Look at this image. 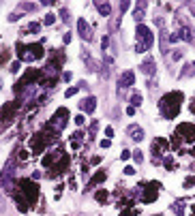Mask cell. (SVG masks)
<instances>
[{
  "instance_id": "obj_1",
  "label": "cell",
  "mask_w": 195,
  "mask_h": 216,
  "mask_svg": "<svg viewBox=\"0 0 195 216\" xmlns=\"http://www.w3.org/2000/svg\"><path fill=\"white\" fill-rule=\"evenodd\" d=\"M180 103H182V92H169V94H165V97L161 99V103H159L161 116L167 118V120H174L178 116V111H180Z\"/></svg>"
},
{
  "instance_id": "obj_2",
  "label": "cell",
  "mask_w": 195,
  "mask_h": 216,
  "mask_svg": "<svg viewBox=\"0 0 195 216\" xmlns=\"http://www.w3.org/2000/svg\"><path fill=\"white\" fill-rule=\"evenodd\" d=\"M135 37H137V47L135 49L141 54V52H148L152 43H154V37H152V30L144 24H137V30H135Z\"/></svg>"
},
{
  "instance_id": "obj_3",
  "label": "cell",
  "mask_w": 195,
  "mask_h": 216,
  "mask_svg": "<svg viewBox=\"0 0 195 216\" xmlns=\"http://www.w3.org/2000/svg\"><path fill=\"white\" fill-rule=\"evenodd\" d=\"M17 58H19V60H26V62L39 60V58H43V47H41L39 43H30V45H17Z\"/></svg>"
},
{
  "instance_id": "obj_4",
  "label": "cell",
  "mask_w": 195,
  "mask_h": 216,
  "mask_svg": "<svg viewBox=\"0 0 195 216\" xmlns=\"http://www.w3.org/2000/svg\"><path fill=\"white\" fill-rule=\"evenodd\" d=\"M19 186H21L19 193L24 195V199H26L30 205H34L37 199H39V186L34 184V180H19Z\"/></svg>"
},
{
  "instance_id": "obj_5",
  "label": "cell",
  "mask_w": 195,
  "mask_h": 216,
  "mask_svg": "<svg viewBox=\"0 0 195 216\" xmlns=\"http://www.w3.org/2000/svg\"><path fill=\"white\" fill-rule=\"evenodd\" d=\"M13 118H15V105H5L2 111H0V131H5L11 122H13Z\"/></svg>"
},
{
  "instance_id": "obj_6",
  "label": "cell",
  "mask_w": 195,
  "mask_h": 216,
  "mask_svg": "<svg viewBox=\"0 0 195 216\" xmlns=\"http://www.w3.org/2000/svg\"><path fill=\"white\" fill-rule=\"evenodd\" d=\"M67 118H69V111H67L64 107H60V109L56 111V116L52 118V122H50V124L56 122V131H60V129H64V124H67Z\"/></svg>"
},
{
  "instance_id": "obj_7",
  "label": "cell",
  "mask_w": 195,
  "mask_h": 216,
  "mask_svg": "<svg viewBox=\"0 0 195 216\" xmlns=\"http://www.w3.org/2000/svg\"><path fill=\"white\" fill-rule=\"evenodd\" d=\"M157 193H159V184H157V182L148 184L146 193L141 195V201H144V203H150V201H154V199H157Z\"/></svg>"
},
{
  "instance_id": "obj_8",
  "label": "cell",
  "mask_w": 195,
  "mask_h": 216,
  "mask_svg": "<svg viewBox=\"0 0 195 216\" xmlns=\"http://www.w3.org/2000/svg\"><path fill=\"white\" fill-rule=\"evenodd\" d=\"M37 139H32V143H30V146H32V152L34 154H41L43 150H45V143L47 141H50V137H45V135H34Z\"/></svg>"
},
{
  "instance_id": "obj_9",
  "label": "cell",
  "mask_w": 195,
  "mask_h": 216,
  "mask_svg": "<svg viewBox=\"0 0 195 216\" xmlns=\"http://www.w3.org/2000/svg\"><path fill=\"white\" fill-rule=\"evenodd\" d=\"M77 30H80V37H82L84 41H90V39H92L90 26H88V21H86L84 17H80V19H77Z\"/></svg>"
},
{
  "instance_id": "obj_10",
  "label": "cell",
  "mask_w": 195,
  "mask_h": 216,
  "mask_svg": "<svg viewBox=\"0 0 195 216\" xmlns=\"http://www.w3.org/2000/svg\"><path fill=\"white\" fill-rule=\"evenodd\" d=\"M133 81H135L133 71H125V73L120 75V79H118V86H120V90H122V88H129V86H133Z\"/></svg>"
},
{
  "instance_id": "obj_11",
  "label": "cell",
  "mask_w": 195,
  "mask_h": 216,
  "mask_svg": "<svg viewBox=\"0 0 195 216\" xmlns=\"http://www.w3.org/2000/svg\"><path fill=\"white\" fill-rule=\"evenodd\" d=\"M178 135H187V141H195V126L191 124H180L178 126Z\"/></svg>"
},
{
  "instance_id": "obj_12",
  "label": "cell",
  "mask_w": 195,
  "mask_h": 216,
  "mask_svg": "<svg viewBox=\"0 0 195 216\" xmlns=\"http://www.w3.org/2000/svg\"><path fill=\"white\" fill-rule=\"evenodd\" d=\"M94 107H96V99H94V97H88V99H84V101L80 103V109H82V111H88V113H92Z\"/></svg>"
},
{
  "instance_id": "obj_13",
  "label": "cell",
  "mask_w": 195,
  "mask_h": 216,
  "mask_svg": "<svg viewBox=\"0 0 195 216\" xmlns=\"http://www.w3.org/2000/svg\"><path fill=\"white\" fill-rule=\"evenodd\" d=\"M129 135H131V139H135V141H141V139H144V131H141L137 124L129 126Z\"/></svg>"
},
{
  "instance_id": "obj_14",
  "label": "cell",
  "mask_w": 195,
  "mask_h": 216,
  "mask_svg": "<svg viewBox=\"0 0 195 216\" xmlns=\"http://www.w3.org/2000/svg\"><path fill=\"white\" fill-rule=\"evenodd\" d=\"M139 68H141V73H144V75H152V73H154V62H152V58H148Z\"/></svg>"
},
{
  "instance_id": "obj_15",
  "label": "cell",
  "mask_w": 195,
  "mask_h": 216,
  "mask_svg": "<svg viewBox=\"0 0 195 216\" xmlns=\"http://www.w3.org/2000/svg\"><path fill=\"white\" fill-rule=\"evenodd\" d=\"M96 9H99V13H101L103 17H107V15L112 13V5H109V2H96Z\"/></svg>"
},
{
  "instance_id": "obj_16",
  "label": "cell",
  "mask_w": 195,
  "mask_h": 216,
  "mask_svg": "<svg viewBox=\"0 0 195 216\" xmlns=\"http://www.w3.org/2000/svg\"><path fill=\"white\" fill-rule=\"evenodd\" d=\"M105 180V171H99L96 176H92V180L88 182V188H92V186H96V184H101Z\"/></svg>"
},
{
  "instance_id": "obj_17",
  "label": "cell",
  "mask_w": 195,
  "mask_h": 216,
  "mask_svg": "<svg viewBox=\"0 0 195 216\" xmlns=\"http://www.w3.org/2000/svg\"><path fill=\"white\" fill-rule=\"evenodd\" d=\"M141 105V94L139 92H133V97H131V107H137Z\"/></svg>"
},
{
  "instance_id": "obj_18",
  "label": "cell",
  "mask_w": 195,
  "mask_h": 216,
  "mask_svg": "<svg viewBox=\"0 0 195 216\" xmlns=\"http://www.w3.org/2000/svg\"><path fill=\"white\" fill-rule=\"evenodd\" d=\"M172 210H176V214H178V216H182V214H184V205H182L180 201H178V203H174V205H172Z\"/></svg>"
},
{
  "instance_id": "obj_19",
  "label": "cell",
  "mask_w": 195,
  "mask_h": 216,
  "mask_svg": "<svg viewBox=\"0 0 195 216\" xmlns=\"http://www.w3.org/2000/svg\"><path fill=\"white\" fill-rule=\"evenodd\" d=\"M165 167H167L169 171H172L174 167H176V163H174V158H172V156H165Z\"/></svg>"
},
{
  "instance_id": "obj_20",
  "label": "cell",
  "mask_w": 195,
  "mask_h": 216,
  "mask_svg": "<svg viewBox=\"0 0 195 216\" xmlns=\"http://www.w3.org/2000/svg\"><path fill=\"white\" fill-rule=\"evenodd\" d=\"M32 9H37V5H28V2H21L19 5V11H32Z\"/></svg>"
},
{
  "instance_id": "obj_21",
  "label": "cell",
  "mask_w": 195,
  "mask_h": 216,
  "mask_svg": "<svg viewBox=\"0 0 195 216\" xmlns=\"http://www.w3.org/2000/svg\"><path fill=\"white\" fill-rule=\"evenodd\" d=\"M105 199H107V190H99V193H96V201H101V203H103Z\"/></svg>"
},
{
  "instance_id": "obj_22",
  "label": "cell",
  "mask_w": 195,
  "mask_h": 216,
  "mask_svg": "<svg viewBox=\"0 0 195 216\" xmlns=\"http://www.w3.org/2000/svg\"><path fill=\"white\" fill-rule=\"evenodd\" d=\"M54 19H56V15H54V13H50V15L45 17V21H43V24H45V26H52V24H54Z\"/></svg>"
},
{
  "instance_id": "obj_23",
  "label": "cell",
  "mask_w": 195,
  "mask_h": 216,
  "mask_svg": "<svg viewBox=\"0 0 195 216\" xmlns=\"http://www.w3.org/2000/svg\"><path fill=\"white\" fill-rule=\"evenodd\" d=\"M39 28H41V24H39V21H32L30 26H28V30H30V32H39Z\"/></svg>"
},
{
  "instance_id": "obj_24",
  "label": "cell",
  "mask_w": 195,
  "mask_h": 216,
  "mask_svg": "<svg viewBox=\"0 0 195 216\" xmlns=\"http://www.w3.org/2000/svg\"><path fill=\"white\" fill-rule=\"evenodd\" d=\"M193 184H195V176H191V178H187V180H184V188H191Z\"/></svg>"
},
{
  "instance_id": "obj_25",
  "label": "cell",
  "mask_w": 195,
  "mask_h": 216,
  "mask_svg": "<svg viewBox=\"0 0 195 216\" xmlns=\"http://www.w3.org/2000/svg\"><path fill=\"white\" fill-rule=\"evenodd\" d=\"M73 94H77V88H69V90L64 92V97H67V99H71Z\"/></svg>"
},
{
  "instance_id": "obj_26",
  "label": "cell",
  "mask_w": 195,
  "mask_h": 216,
  "mask_svg": "<svg viewBox=\"0 0 195 216\" xmlns=\"http://www.w3.org/2000/svg\"><path fill=\"white\" fill-rule=\"evenodd\" d=\"M182 39L184 41H191V30L189 28H182Z\"/></svg>"
},
{
  "instance_id": "obj_27",
  "label": "cell",
  "mask_w": 195,
  "mask_h": 216,
  "mask_svg": "<svg viewBox=\"0 0 195 216\" xmlns=\"http://www.w3.org/2000/svg\"><path fill=\"white\" fill-rule=\"evenodd\" d=\"M133 158H135V163H141L144 160V156H141V152L137 150V152H133Z\"/></svg>"
},
{
  "instance_id": "obj_28",
  "label": "cell",
  "mask_w": 195,
  "mask_h": 216,
  "mask_svg": "<svg viewBox=\"0 0 195 216\" xmlns=\"http://www.w3.org/2000/svg\"><path fill=\"white\" fill-rule=\"evenodd\" d=\"M129 7H131V2H120V13H125Z\"/></svg>"
},
{
  "instance_id": "obj_29",
  "label": "cell",
  "mask_w": 195,
  "mask_h": 216,
  "mask_svg": "<svg viewBox=\"0 0 195 216\" xmlns=\"http://www.w3.org/2000/svg\"><path fill=\"white\" fill-rule=\"evenodd\" d=\"M84 122H86V120H84V116H75V124H77V126H82Z\"/></svg>"
},
{
  "instance_id": "obj_30",
  "label": "cell",
  "mask_w": 195,
  "mask_h": 216,
  "mask_svg": "<svg viewBox=\"0 0 195 216\" xmlns=\"http://www.w3.org/2000/svg\"><path fill=\"white\" fill-rule=\"evenodd\" d=\"M17 71H19V62H13L11 64V73H17Z\"/></svg>"
},
{
  "instance_id": "obj_31",
  "label": "cell",
  "mask_w": 195,
  "mask_h": 216,
  "mask_svg": "<svg viewBox=\"0 0 195 216\" xmlns=\"http://www.w3.org/2000/svg\"><path fill=\"white\" fill-rule=\"evenodd\" d=\"M129 156H131V152H129V150H122V154H120V158H122V160H127Z\"/></svg>"
},
{
  "instance_id": "obj_32",
  "label": "cell",
  "mask_w": 195,
  "mask_h": 216,
  "mask_svg": "<svg viewBox=\"0 0 195 216\" xmlns=\"http://www.w3.org/2000/svg\"><path fill=\"white\" fill-rule=\"evenodd\" d=\"M109 146H112L109 139H103V141H101V148H109Z\"/></svg>"
},
{
  "instance_id": "obj_33",
  "label": "cell",
  "mask_w": 195,
  "mask_h": 216,
  "mask_svg": "<svg viewBox=\"0 0 195 216\" xmlns=\"http://www.w3.org/2000/svg\"><path fill=\"white\" fill-rule=\"evenodd\" d=\"M125 173H127V176H133L135 169H133V167H125Z\"/></svg>"
},
{
  "instance_id": "obj_34",
  "label": "cell",
  "mask_w": 195,
  "mask_h": 216,
  "mask_svg": "<svg viewBox=\"0 0 195 216\" xmlns=\"http://www.w3.org/2000/svg\"><path fill=\"white\" fill-rule=\"evenodd\" d=\"M101 45H103V49H105V47L109 45V39H107V37H103V39H101Z\"/></svg>"
},
{
  "instance_id": "obj_35",
  "label": "cell",
  "mask_w": 195,
  "mask_h": 216,
  "mask_svg": "<svg viewBox=\"0 0 195 216\" xmlns=\"http://www.w3.org/2000/svg\"><path fill=\"white\" fill-rule=\"evenodd\" d=\"M105 135H107V137H112V135H114V129H112V126H107V129H105Z\"/></svg>"
},
{
  "instance_id": "obj_36",
  "label": "cell",
  "mask_w": 195,
  "mask_h": 216,
  "mask_svg": "<svg viewBox=\"0 0 195 216\" xmlns=\"http://www.w3.org/2000/svg\"><path fill=\"white\" fill-rule=\"evenodd\" d=\"M19 17H17V13H13V15H9V21H17Z\"/></svg>"
},
{
  "instance_id": "obj_37",
  "label": "cell",
  "mask_w": 195,
  "mask_h": 216,
  "mask_svg": "<svg viewBox=\"0 0 195 216\" xmlns=\"http://www.w3.org/2000/svg\"><path fill=\"white\" fill-rule=\"evenodd\" d=\"M60 15H62V19H64V21L69 19V17H67V15H69V13H67V9H62V11H60Z\"/></svg>"
},
{
  "instance_id": "obj_38",
  "label": "cell",
  "mask_w": 195,
  "mask_h": 216,
  "mask_svg": "<svg viewBox=\"0 0 195 216\" xmlns=\"http://www.w3.org/2000/svg\"><path fill=\"white\" fill-rule=\"evenodd\" d=\"M127 113L129 116H135V107H127Z\"/></svg>"
},
{
  "instance_id": "obj_39",
  "label": "cell",
  "mask_w": 195,
  "mask_h": 216,
  "mask_svg": "<svg viewBox=\"0 0 195 216\" xmlns=\"http://www.w3.org/2000/svg\"><path fill=\"white\" fill-rule=\"evenodd\" d=\"M39 178H41V171H34V173H32V178H30V180H39Z\"/></svg>"
},
{
  "instance_id": "obj_40",
  "label": "cell",
  "mask_w": 195,
  "mask_h": 216,
  "mask_svg": "<svg viewBox=\"0 0 195 216\" xmlns=\"http://www.w3.org/2000/svg\"><path fill=\"white\" fill-rule=\"evenodd\" d=\"M193 156H195V148H193Z\"/></svg>"
},
{
  "instance_id": "obj_41",
  "label": "cell",
  "mask_w": 195,
  "mask_h": 216,
  "mask_svg": "<svg viewBox=\"0 0 195 216\" xmlns=\"http://www.w3.org/2000/svg\"><path fill=\"white\" fill-rule=\"evenodd\" d=\"M193 15H195V7H193Z\"/></svg>"
},
{
  "instance_id": "obj_42",
  "label": "cell",
  "mask_w": 195,
  "mask_h": 216,
  "mask_svg": "<svg viewBox=\"0 0 195 216\" xmlns=\"http://www.w3.org/2000/svg\"><path fill=\"white\" fill-rule=\"evenodd\" d=\"M193 212H195V205H193Z\"/></svg>"
}]
</instances>
